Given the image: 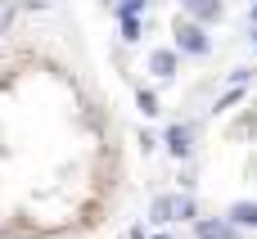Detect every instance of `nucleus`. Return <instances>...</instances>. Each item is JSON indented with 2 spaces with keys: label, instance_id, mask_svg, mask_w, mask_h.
Returning a JSON list of instances; mask_svg holds the SVG:
<instances>
[{
  "label": "nucleus",
  "instance_id": "obj_1",
  "mask_svg": "<svg viewBox=\"0 0 257 239\" xmlns=\"http://www.w3.org/2000/svg\"><path fill=\"white\" fill-rule=\"evenodd\" d=\"M176 217H194L190 199H158L154 203V221H176Z\"/></svg>",
  "mask_w": 257,
  "mask_h": 239
},
{
  "label": "nucleus",
  "instance_id": "obj_2",
  "mask_svg": "<svg viewBox=\"0 0 257 239\" xmlns=\"http://www.w3.org/2000/svg\"><path fill=\"white\" fill-rule=\"evenodd\" d=\"M176 45L190 50V54H203V50H208V41H203V32H199L194 23H181V27H176Z\"/></svg>",
  "mask_w": 257,
  "mask_h": 239
},
{
  "label": "nucleus",
  "instance_id": "obj_3",
  "mask_svg": "<svg viewBox=\"0 0 257 239\" xmlns=\"http://www.w3.org/2000/svg\"><path fill=\"white\" fill-rule=\"evenodd\" d=\"M190 136H194L190 127H172V131H167V145H172V154H176V158H181V154H190Z\"/></svg>",
  "mask_w": 257,
  "mask_h": 239
},
{
  "label": "nucleus",
  "instance_id": "obj_4",
  "mask_svg": "<svg viewBox=\"0 0 257 239\" xmlns=\"http://www.w3.org/2000/svg\"><path fill=\"white\" fill-rule=\"evenodd\" d=\"M199 239H239V235L221 221H199Z\"/></svg>",
  "mask_w": 257,
  "mask_h": 239
},
{
  "label": "nucleus",
  "instance_id": "obj_5",
  "mask_svg": "<svg viewBox=\"0 0 257 239\" xmlns=\"http://www.w3.org/2000/svg\"><path fill=\"white\" fill-rule=\"evenodd\" d=\"M185 9H190L194 18H217V14H221L217 0H185Z\"/></svg>",
  "mask_w": 257,
  "mask_h": 239
},
{
  "label": "nucleus",
  "instance_id": "obj_6",
  "mask_svg": "<svg viewBox=\"0 0 257 239\" xmlns=\"http://www.w3.org/2000/svg\"><path fill=\"white\" fill-rule=\"evenodd\" d=\"M149 63H154V72H158V77H172V68H176V54H172V50H158Z\"/></svg>",
  "mask_w": 257,
  "mask_h": 239
},
{
  "label": "nucleus",
  "instance_id": "obj_7",
  "mask_svg": "<svg viewBox=\"0 0 257 239\" xmlns=\"http://www.w3.org/2000/svg\"><path fill=\"white\" fill-rule=\"evenodd\" d=\"M235 221H244V226H257V208L239 203V208H235Z\"/></svg>",
  "mask_w": 257,
  "mask_h": 239
},
{
  "label": "nucleus",
  "instance_id": "obj_8",
  "mask_svg": "<svg viewBox=\"0 0 257 239\" xmlns=\"http://www.w3.org/2000/svg\"><path fill=\"white\" fill-rule=\"evenodd\" d=\"M9 23H14V5H5V0H0V32H5Z\"/></svg>",
  "mask_w": 257,
  "mask_h": 239
},
{
  "label": "nucleus",
  "instance_id": "obj_9",
  "mask_svg": "<svg viewBox=\"0 0 257 239\" xmlns=\"http://www.w3.org/2000/svg\"><path fill=\"white\" fill-rule=\"evenodd\" d=\"M154 239H167V235H154Z\"/></svg>",
  "mask_w": 257,
  "mask_h": 239
},
{
  "label": "nucleus",
  "instance_id": "obj_10",
  "mask_svg": "<svg viewBox=\"0 0 257 239\" xmlns=\"http://www.w3.org/2000/svg\"><path fill=\"white\" fill-rule=\"evenodd\" d=\"M253 18H257V14H253Z\"/></svg>",
  "mask_w": 257,
  "mask_h": 239
}]
</instances>
